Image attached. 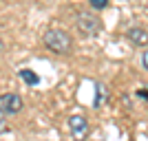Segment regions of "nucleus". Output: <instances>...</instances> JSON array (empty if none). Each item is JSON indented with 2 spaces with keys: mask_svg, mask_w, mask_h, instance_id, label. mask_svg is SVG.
Masks as SVG:
<instances>
[{
  "mask_svg": "<svg viewBox=\"0 0 148 141\" xmlns=\"http://www.w3.org/2000/svg\"><path fill=\"white\" fill-rule=\"evenodd\" d=\"M20 77H22V80H25L29 86L38 84V75H36V73H31V71H27V68H25V71H20Z\"/></svg>",
  "mask_w": 148,
  "mask_h": 141,
  "instance_id": "nucleus-6",
  "label": "nucleus"
},
{
  "mask_svg": "<svg viewBox=\"0 0 148 141\" xmlns=\"http://www.w3.org/2000/svg\"><path fill=\"white\" fill-rule=\"evenodd\" d=\"M102 101H106V88L102 84H97V97H95V108L102 106Z\"/></svg>",
  "mask_w": 148,
  "mask_h": 141,
  "instance_id": "nucleus-7",
  "label": "nucleus"
},
{
  "mask_svg": "<svg viewBox=\"0 0 148 141\" xmlns=\"http://www.w3.org/2000/svg\"><path fill=\"white\" fill-rule=\"evenodd\" d=\"M142 64H144V68L148 71V51H146V53L142 55Z\"/></svg>",
  "mask_w": 148,
  "mask_h": 141,
  "instance_id": "nucleus-10",
  "label": "nucleus"
},
{
  "mask_svg": "<svg viewBox=\"0 0 148 141\" xmlns=\"http://www.w3.org/2000/svg\"><path fill=\"white\" fill-rule=\"evenodd\" d=\"M69 132H71L73 141H84V139H86V135H88V121H86V117H82V115L69 117Z\"/></svg>",
  "mask_w": 148,
  "mask_h": 141,
  "instance_id": "nucleus-3",
  "label": "nucleus"
},
{
  "mask_svg": "<svg viewBox=\"0 0 148 141\" xmlns=\"http://www.w3.org/2000/svg\"><path fill=\"white\" fill-rule=\"evenodd\" d=\"M126 37H128V42H133L135 46H146V44H148V31L139 29V27L128 29V31H126Z\"/></svg>",
  "mask_w": 148,
  "mask_h": 141,
  "instance_id": "nucleus-5",
  "label": "nucleus"
},
{
  "mask_svg": "<svg viewBox=\"0 0 148 141\" xmlns=\"http://www.w3.org/2000/svg\"><path fill=\"white\" fill-rule=\"evenodd\" d=\"M7 130H9V126H7V119H5V112L0 110V135H2V132H7Z\"/></svg>",
  "mask_w": 148,
  "mask_h": 141,
  "instance_id": "nucleus-8",
  "label": "nucleus"
},
{
  "mask_svg": "<svg viewBox=\"0 0 148 141\" xmlns=\"http://www.w3.org/2000/svg\"><path fill=\"white\" fill-rule=\"evenodd\" d=\"M75 27H77V31H80L82 35H95L102 29V22L93 13H80L77 20H75Z\"/></svg>",
  "mask_w": 148,
  "mask_h": 141,
  "instance_id": "nucleus-2",
  "label": "nucleus"
},
{
  "mask_svg": "<svg viewBox=\"0 0 148 141\" xmlns=\"http://www.w3.org/2000/svg\"><path fill=\"white\" fill-rule=\"evenodd\" d=\"M44 46L58 55H69L71 49H73V40L66 31L62 29H49L44 33Z\"/></svg>",
  "mask_w": 148,
  "mask_h": 141,
  "instance_id": "nucleus-1",
  "label": "nucleus"
},
{
  "mask_svg": "<svg viewBox=\"0 0 148 141\" xmlns=\"http://www.w3.org/2000/svg\"><path fill=\"white\" fill-rule=\"evenodd\" d=\"M0 110L5 115H16V112L22 110V99L16 93H5L0 95Z\"/></svg>",
  "mask_w": 148,
  "mask_h": 141,
  "instance_id": "nucleus-4",
  "label": "nucleus"
},
{
  "mask_svg": "<svg viewBox=\"0 0 148 141\" xmlns=\"http://www.w3.org/2000/svg\"><path fill=\"white\" fill-rule=\"evenodd\" d=\"M0 49H2V42H0Z\"/></svg>",
  "mask_w": 148,
  "mask_h": 141,
  "instance_id": "nucleus-11",
  "label": "nucleus"
},
{
  "mask_svg": "<svg viewBox=\"0 0 148 141\" xmlns=\"http://www.w3.org/2000/svg\"><path fill=\"white\" fill-rule=\"evenodd\" d=\"M108 5V0H91V7L93 9H104Z\"/></svg>",
  "mask_w": 148,
  "mask_h": 141,
  "instance_id": "nucleus-9",
  "label": "nucleus"
}]
</instances>
